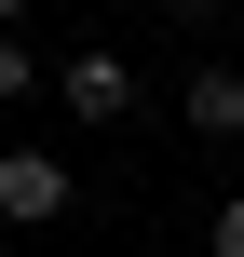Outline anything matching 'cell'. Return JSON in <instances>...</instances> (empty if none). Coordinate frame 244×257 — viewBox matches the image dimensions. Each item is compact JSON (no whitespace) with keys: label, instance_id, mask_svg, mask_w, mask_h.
I'll use <instances>...</instances> for the list:
<instances>
[{"label":"cell","instance_id":"obj_5","mask_svg":"<svg viewBox=\"0 0 244 257\" xmlns=\"http://www.w3.org/2000/svg\"><path fill=\"white\" fill-rule=\"evenodd\" d=\"M204 244H217V257H244V190L217 203V230H204Z\"/></svg>","mask_w":244,"mask_h":257},{"label":"cell","instance_id":"obj_2","mask_svg":"<svg viewBox=\"0 0 244 257\" xmlns=\"http://www.w3.org/2000/svg\"><path fill=\"white\" fill-rule=\"evenodd\" d=\"M54 95H68V122H136V68L95 41V54H68L54 68Z\"/></svg>","mask_w":244,"mask_h":257},{"label":"cell","instance_id":"obj_3","mask_svg":"<svg viewBox=\"0 0 244 257\" xmlns=\"http://www.w3.org/2000/svg\"><path fill=\"white\" fill-rule=\"evenodd\" d=\"M190 136L244 149V68H231V54H204V68H190Z\"/></svg>","mask_w":244,"mask_h":257},{"label":"cell","instance_id":"obj_1","mask_svg":"<svg viewBox=\"0 0 244 257\" xmlns=\"http://www.w3.org/2000/svg\"><path fill=\"white\" fill-rule=\"evenodd\" d=\"M68 203H82V190H68L54 149H0V217H14V230H54Z\"/></svg>","mask_w":244,"mask_h":257},{"label":"cell","instance_id":"obj_7","mask_svg":"<svg viewBox=\"0 0 244 257\" xmlns=\"http://www.w3.org/2000/svg\"><path fill=\"white\" fill-rule=\"evenodd\" d=\"M163 14H204V0H163Z\"/></svg>","mask_w":244,"mask_h":257},{"label":"cell","instance_id":"obj_6","mask_svg":"<svg viewBox=\"0 0 244 257\" xmlns=\"http://www.w3.org/2000/svg\"><path fill=\"white\" fill-rule=\"evenodd\" d=\"M0 27H27V0H0Z\"/></svg>","mask_w":244,"mask_h":257},{"label":"cell","instance_id":"obj_4","mask_svg":"<svg viewBox=\"0 0 244 257\" xmlns=\"http://www.w3.org/2000/svg\"><path fill=\"white\" fill-rule=\"evenodd\" d=\"M27 95H41V54H27V41L0 27V108H27Z\"/></svg>","mask_w":244,"mask_h":257}]
</instances>
